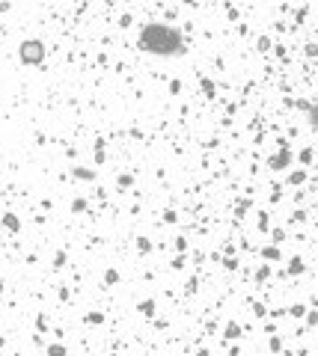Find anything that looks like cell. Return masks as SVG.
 Segmentation results:
<instances>
[{
    "mask_svg": "<svg viewBox=\"0 0 318 356\" xmlns=\"http://www.w3.org/2000/svg\"><path fill=\"white\" fill-rule=\"evenodd\" d=\"M140 48L146 54H155V57H173V54H182V36L164 24H152L140 33Z\"/></svg>",
    "mask_w": 318,
    "mask_h": 356,
    "instance_id": "cell-1",
    "label": "cell"
},
{
    "mask_svg": "<svg viewBox=\"0 0 318 356\" xmlns=\"http://www.w3.org/2000/svg\"><path fill=\"white\" fill-rule=\"evenodd\" d=\"M21 57H24V63H42V57H45V51H42V42H24V48H21Z\"/></svg>",
    "mask_w": 318,
    "mask_h": 356,
    "instance_id": "cell-2",
    "label": "cell"
},
{
    "mask_svg": "<svg viewBox=\"0 0 318 356\" xmlns=\"http://www.w3.org/2000/svg\"><path fill=\"white\" fill-rule=\"evenodd\" d=\"M310 119H312V128H318V107L312 110V116H310Z\"/></svg>",
    "mask_w": 318,
    "mask_h": 356,
    "instance_id": "cell-3",
    "label": "cell"
}]
</instances>
